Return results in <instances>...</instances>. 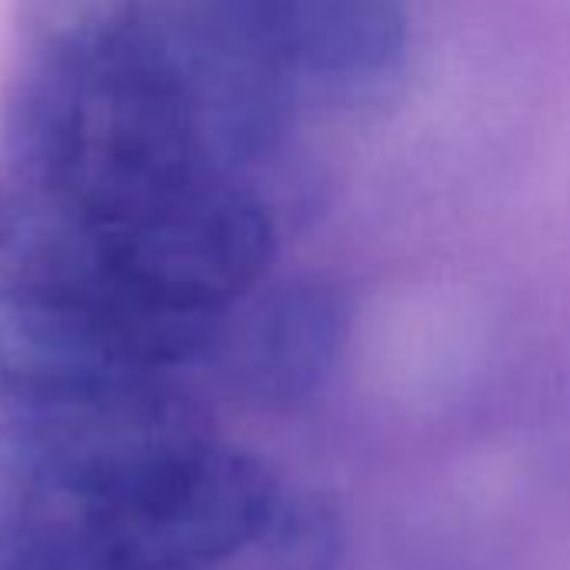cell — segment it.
Here are the masks:
<instances>
[{"mask_svg":"<svg viewBox=\"0 0 570 570\" xmlns=\"http://www.w3.org/2000/svg\"><path fill=\"white\" fill-rule=\"evenodd\" d=\"M284 488L217 438L170 377L43 414H0V558L204 570L257 548Z\"/></svg>","mask_w":570,"mask_h":570,"instance_id":"1","label":"cell"},{"mask_svg":"<svg viewBox=\"0 0 570 570\" xmlns=\"http://www.w3.org/2000/svg\"><path fill=\"white\" fill-rule=\"evenodd\" d=\"M0 157L107 234H127L227 174L184 100L124 67L37 57L0 107Z\"/></svg>","mask_w":570,"mask_h":570,"instance_id":"2","label":"cell"},{"mask_svg":"<svg viewBox=\"0 0 570 570\" xmlns=\"http://www.w3.org/2000/svg\"><path fill=\"white\" fill-rule=\"evenodd\" d=\"M17 23L37 57L97 60L174 90L230 174L284 134L294 73L264 0H17Z\"/></svg>","mask_w":570,"mask_h":570,"instance_id":"3","label":"cell"},{"mask_svg":"<svg viewBox=\"0 0 570 570\" xmlns=\"http://www.w3.org/2000/svg\"><path fill=\"white\" fill-rule=\"evenodd\" d=\"M0 284L80 311L170 374L210 354L217 334L150 304L107 234L0 157Z\"/></svg>","mask_w":570,"mask_h":570,"instance_id":"4","label":"cell"},{"mask_svg":"<svg viewBox=\"0 0 570 570\" xmlns=\"http://www.w3.org/2000/svg\"><path fill=\"white\" fill-rule=\"evenodd\" d=\"M160 377L107 324L0 284V414L63 411Z\"/></svg>","mask_w":570,"mask_h":570,"instance_id":"5","label":"cell"},{"mask_svg":"<svg viewBox=\"0 0 570 570\" xmlns=\"http://www.w3.org/2000/svg\"><path fill=\"white\" fill-rule=\"evenodd\" d=\"M347 341V304L321 281L264 284L240 301L207 357L230 387L261 407H297L334 374Z\"/></svg>","mask_w":570,"mask_h":570,"instance_id":"6","label":"cell"},{"mask_svg":"<svg viewBox=\"0 0 570 570\" xmlns=\"http://www.w3.org/2000/svg\"><path fill=\"white\" fill-rule=\"evenodd\" d=\"M284 60L321 83H371L407 43L404 0H264Z\"/></svg>","mask_w":570,"mask_h":570,"instance_id":"7","label":"cell"},{"mask_svg":"<svg viewBox=\"0 0 570 570\" xmlns=\"http://www.w3.org/2000/svg\"><path fill=\"white\" fill-rule=\"evenodd\" d=\"M0 570H104L90 564H63V561H23V558H0Z\"/></svg>","mask_w":570,"mask_h":570,"instance_id":"8","label":"cell"}]
</instances>
